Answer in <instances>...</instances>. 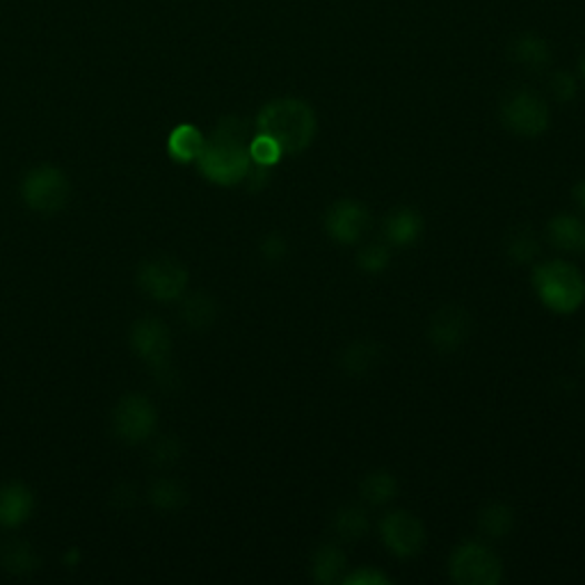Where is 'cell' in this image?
Listing matches in <instances>:
<instances>
[{"label": "cell", "instance_id": "obj_1", "mask_svg": "<svg viewBox=\"0 0 585 585\" xmlns=\"http://www.w3.org/2000/svg\"><path fill=\"white\" fill-rule=\"evenodd\" d=\"M249 131L238 117L222 119L211 138H206L204 151L197 158L199 172L218 186H238L245 181L252 158H249Z\"/></svg>", "mask_w": 585, "mask_h": 585}, {"label": "cell", "instance_id": "obj_2", "mask_svg": "<svg viewBox=\"0 0 585 585\" xmlns=\"http://www.w3.org/2000/svg\"><path fill=\"white\" fill-rule=\"evenodd\" d=\"M318 131L314 108L303 99H275L257 115V133L279 145L284 156H296L311 147Z\"/></svg>", "mask_w": 585, "mask_h": 585}, {"label": "cell", "instance_id": "obj_3", "mask_svg": "<svg viewBox=\"0 0 585 585\" xmlns=\"http://www.w3.org/2000/svg\"><path fill=\"white\" fill-rule=\"evenodd\" d=\"M531 284L537 300L549 311L569 316L585 303V277L565 259H547L533 268Z\"/></svg>", "mask_w": 585, "mask_h": 585}, {"label": "cell", "instance_id": "obj_4", "mask_svg": "<svg viewBox=\"0 0 585 585\" xmlns=\"http://www.w3.org/2000/svg\"><path fill=\"white\" fill-rule=\"evenodd\" d=\"M448 574L457 585H498L504 578V563L483 542L469 539L453 549Z\"/></svg>", "mask_w": 585, "mask_h": 585}, {"label": "cell", "instance_id": "obj_5", "mask_svg": "<svg viewBox=\"0 0 585 585\" xmlns=\"http://www.w3.org/2000/svg\"><path fill=\"white\" fill-rule=\"evenodd\" d=\"M500 123L519 136V138H537L549 129L552 112L547 101L533 90H513L500 101Z\"/></svg>", "mask_w": 585, "mask_h": 585}, {"label": "cell", "instance_id": "obj_6", "mask_svg": "<svg viewBox=\"0 0 585 585\" xmlns=\"http://www.w3.org/2000/svg\"><path fill=\"white\" fill-rule=\"evenodd\" d=\"M133 353L156 373L158 383H170L172 370V337L167 325L158 318H142L131 327Z\"/></svg>", "mask_w": 585, "mask_h": 585}, {"label": "cell", "instance_id": "obj_7", "mask_svg": "<svg viewBox=\"0 0 585 585\" xmlns=\"http://www.w3.org/2000/svg\"><path fill=\"white\" fill-rule=\"evenodd\" d=\"M71 186L67 175L56 165H37L21 184V197L37 214H58L67 206Z\"/></svg>", "mask_w": 585, "mask_h": 585}, {"label": "cell", "instance_id": "obj_8", "mask_svg": "<svg viewBox=\"0 0 585 585\" xmlns=\"http://www.w3.org/2000/svg\"><path fill=\"white\" fill-rule=\"evenodd\" d=\"M158 426V412L153 403L142 394L123 396L112 409L115 435L129 446L149 442Z\"/></svg>", "mask_w": 585, "mask_h": 585}, {"label": "cell", "instance_id": "obj_9", "mask_svg": "<svg viewBox=\"0 0 585 585\" xmlns=\"http://www.w3.org/2000/svg\"><path fill=\"white\" fill-rule=\"evenodd\" d=\"M188 268L172 257H153L138 270V286L158 303L181 300L188 290Z\"/></svg>", "mask_w": 585, "mask_h": 585}, {"label": "cell", "instance_id": "obj_10", "mask_svg": "<svg viewBox=\"0 0 585 585\" xmlns=\"http://www.w3.org/2000/svg\"><path fill=\"white\" fill-rule=\"evenodd\" d=\"M380 539L396 558L419 556L426 545V526L409 510H389L380 519Z\"/></svg>", "mask_w": 585, "mask_h": 585}, {"label": "cell", "instance_id": "obj_11", "mask_svg": "<svg viewBox=\"0 0 585 585\" xmlns=\"http://www.w3.org/2000/svg\"><path fill=\"white\" fill-rule=\"evenodd\" d=\"M325 234L339 245H357L370 229L368 208L357 199H339L334 201L323 218Z\"/></svg>", "mask_w": 585, "mask_h": 585}, {"label": "cell", "instance_id": "obj_12", "mask_svg": "<svg viewBox=\"0 0 585 585\" xmlns=\"http://www.w3.org/2000/svg\"><path fill=\"white\" fill-rule=\"evenodd\" d=\"M472 334V316L465 307L446 305L437 309L428 323V341L437 353H455L463 348Z\"/></svg>", "mask_w": 585, "mask_h": 585}, {"label": "cell", "instance_id": "obj_13", "mask_svg": "<svg viewBox=\"0 0 585 585\" xmlns=\"http://www.w3.org/2000/svg\"><path fill=\"white\" fill-rule=\"evenodd\" d=\"M34 494L23 483H6L0 487V526L17 528L32 517Z\"/></svg>", "mask_w": 585, "mask_h": 585}, {"label": "cell", "instance_id": "obj_14", "mask_svg": "<svg viewBox=\"0 0 585 585\" xmlns=\"http://www.w3.org/2000/svg\"><path fill=\"white\" fill-rule=\"evenodd\" d=\"M424 234V218L412 206H400L391 211L383 222V236L387 245L412 247Z\"/></svg>", "mask_w": 585, "mask_h": 585}, {"label": "cell", "instance_id": "obj_15", "mask_svg": "<svg viewBox=\"0 0 585 585\" xmlns=\"http://www.w3.org/2000/svg\"><path fill=\"white\" fill-rule=\"evenodd\" d=\"M549 242L567 255H585V220L576 214H558L547 225Z\"/></svg>", "mask_w": 585, "mask_h": 585}, {"label": "cell", "instance_id": "obj_16", "mask_svg": "<svg viewBox=\"0 0 585 585\" xmlns=\"http://www.w3.org/2000/svg\"><path fill=\"white\" fill-rule=\"evenodd\" d=\"M383 364V346L370 339L353 341L339 355V368L350 378H361Z\"/></svg>", "mask_w": 585, "mask_h": 585}, {"label": "cell", "instance_id": "obj_17", "mask_svg": "<svg viewBox=\"0 0 585 585\" xmlns=\"http://www.w3.org/2000/svg\"><path fill=\"white\" fill-rule=\"evenodd\" d=\"M311 578L320 585H334V583H341L346 569H348V561L346 554L341 552V547L337 542H327V545H320L314 556H311Z\"/></svg>", "mask_w": 585, "mask_h": 585}, {"label": "cell", "instance_id": "obj_18", "mask_svg": "<svg viewBox=\"0 0 585 585\" xmlns=\"http://www.w3.org/2000/svg\"><path fill=\"white\" fill-rule=\"evenodd\" d=\"M510 58L528 71H545L552 62V49L547 41L537 34H522L513 41Z\"/></svg>", "mask_w": 585, "mask_h": 585}, {"label": "cell", "instance_id": "obj_19", "mask_svg": "<svg viewBox=\"0 0 585 585\" xmlns=\"http://www.w3.org/2000/svg\"><path fill=\"white\" fill-rule=\"evenodd\" d=\"M329 528L339 539L355 542V539H361L368 535L370 517H368L366 508H361L357 504H346L339 510H334Z\"/></svg>", "mask_w": 585, "mask_h": 585}, {"label": "cell", "instance_id": "obj_20", "mask_svg": "<svg viewBox=\"0 0 585 585\" xmlns=\"http://www.w3.org/2000/svg\"><path fill=\"white\" fill-rule=\"evenodd\" d=\"M218 318V305L216 298L208 296L204 290L190 292V296L184 298L181 307V320L195 329V331H206Z\"/></svg>", "mask_w": 585, "mask_h": 585}, {"label": "cell", "instance_id": "obj_21", "mask_svg": "<svg viewBox=\"0 0 585 585\" xmlns=\"http://www.w3.org/2000/svg\"><path fill=\"white\" fill-rule=\"evenodd\" d=\"M204 145H206V138L204 133L192 127V123H181V127H177L170 138H167V151H170V156L177 160V162H197V158L201 156L204 151Z\"/></svg>", "mask_w": 585, "mask_h": 585}, {"label": "cell", "instance_id": "obj_22", "mask_svg": "<svg viewBox=\"0 0 585 585\" xmlns=\"http://www.w3.org/2000/svg\"><path fill=\"white\" fill-rule=\"evenodd\" d=\"M504 249L506 255L513 264L517 266H526L539 259L542 255V240L539 236L531 229V227H515L506 240H504Z\"/></svg>", "mask_w": 585, "mask_h": 585}, {"label": "cell", "instance_id": "obj_23", "mask_svg": "<svg viewBox=\"0 0 585 585\" xmlns=\"http://www.w3.org/2000/svg\"><path fill=\"white\" fill-rule=\"evenodd\" d=\"M359 494L368 506H387L398 496V480L391 472L385 469L370 472L359 483Z\"/></svg>", "mask_w": 585, "mask_h": 585}, {"label": "cell", "instance_id": "obj_24", "mask_svg": "<svg viewBox=\"0 0 585 585\" xmlns=\"http://www.w3.org/2000/svg\"><path fill=\"white\" fill-rule=\"evenodd\" d=\"M478 528L483 535L492 539H500L513 533L515 528V510L508 504H500V500H494V504H487L478 513Z\"/></svg>", "mask_w": 585, "mask_h": 585}, {"label": "cell", "instance_id": "obj_25", "mask_svg": "<svg viewBox=\"0 0 585 585\" xmlns=\"http://www.w3.org/2000/svg\"><path fill=\"white\" fill-rule=\"evenodd\" d=\"M149 500L162 513H177L188 504V489L175 478H158L149 487Z\"/></svg>", "mask_w": 585, "mask_h": 585}, {"label": "cell", "instance_id": "obj_26", "mask_svg": "<svg viewBox=\"0 0 585 585\" xmlns=\"http://www.w3.org/2000/svg\"><path fill=\"white\" fill-rule=\"evenodd\" d=\"M0 565L6 567V572L26 576L34 569H39V556L32 552L28 542H8V545L0 549Z\"/></svg>", "mask_w": 585, "mask_h": 585}, {"label": "cell", "instance_id": "obj_27", "mask_svg": "<svg viewBox=\"0 0 585 585\" xmlns=\"http://www.w3.org/2000/svg\"><path fill=\"white\" fill-rule=\"evenodd\" d=\"M359 270L368 275H380L391 266V249L385 242H368L357 252Z\"/></svg>", "mask_w": 585, "mask_h": 585}, {"label": "cell", "instance_id": "obj_28", "mask_svg": "<svg viewBox=\"0 0 585 585\" xmlns=\"http://www.w3.org/2000/svg\"><path fill=\"white\" fill-rule=\"evenodd\" d=\"M249 158H252L255 165L275 167L284 158V151L279 149V145L275 140L257 133L252 140H249Z\"/></svg>", "mask_w": 585, "mask_h": 585}, {"label": "cell", "instance_id": "obj_29", "mask_svg": "<svg viewBox=\"0 0 585 585\" xmlns=\"http://www.w3.org/2000/svg\"><path fill=\"white\" fill-rule=\"evenodd\" d=\"M181 453H184V446H181L179 437H175V435L160 437V439L151 446V459H153V465H158V467L177 465L179 459H181Z\"/></svg>", "mask_w": 585, "mask_h": 585}, {"label": "cell", "instance_id": "obj_30", "mask_svg": "<svg viewBox=\"0 0 585 585\" xmlns=\"http://www.w3.org/2000/svg\"><path fill=\"white\" fill-rule=\"evenodd\" d=\"M259 252L264 257V261L268 264H281L288 257V240L284 234H268L264 236L261 245H259Z\"/></svg>", "mask_w": 585, "mask_h": 585}, {"label": "cell", "instance_id": "obj_31", "mask_svg": "<svg viewBox=\"0 0 585 585\" xmlns=\"http://www.w3.org/2000/svg\"><path fill=\"white\" fill-rule=\"evenodd\" d=\"M549 88H552V95H554L561 103H569V101H574L576 95H578V82H576V78H574L569 71H556V73L552 76Z\"/></svg>", "mask_w": 585, "mask_h": 585}, {"label": "cell", "instance_id": "obj_32", "mask_svg": "<svg viewBox=\"0 0 585 585\" xmlns=\"http://www.w3.org/2000/svg\"><path fill=\"white\" fill-rule=\"evenodd\" d=\"M341 583L344 585H389L391 578L375 567H359V569L344 574Z\"/></svg>", "mask_w": 585, "mask_h": 585}, {"label": "cell", "instance_id": "obj_33", "mask_svg": "<svg viewBox=\"0 0 585 585\" xmlns=\"http://www.w3.org/2000/svg\"><path fill=\"white\" fill-rule=\"evenodd\" d=\"M136 498H138V494H136L133 485H121L112 494V506H117L119 510H127V508L136 506Z\"/></svg>", "mask_w": 585, "mask_h": 585}, {"label": "cell", "instance_id": "obj_34", "mask_svg": "<svg viewBox=\"0 0 585 585\" xmlns=\"http://www.w3.org/2000/svg\"><path fill=\"white\" fill-rule=\"evenodd\" d=\"M572 197H574V204L578 206V211L585 216V179H581V181L574 186Z\"/></svg>", "mask_w": 585, "mask_h": 585}, {"label": "cell", "instance_id": "obj_35", "mask_svg": "<svg viewBox=\"0 0 585 585\" xmlns=\"http://www.w3.org/2000/svg\"><path fill=\"white\" fill-rule=\"evenodd\" d=\"M578 69H581V76H583V80H585V53H583V58H581V65H578Z\"/></svg>", "mask_w": 585, "mask_h": 585}, {"label": "cell", "instance_id": "obj_36", "mask_svg": "<svg viewBox=\"0 0 585 585\" xmlns=\"http://www.w3.org/2000/svg\"><path fill=\"white\" fill-rule=\"evenodd\" d=\"M583 359H585V339H583Z\"/></svg>", "mask_w": 585, "mask_h": 585}]
</instances>
